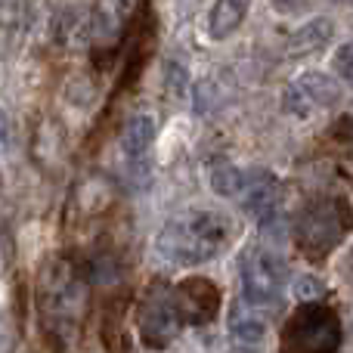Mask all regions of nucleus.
Masks as SVG:
<instances>
[{
	"instance_id": "1",
	"label": "nucleus",
	"mask_w": 353,
	"mask_h": 353,
	"mask_svg": "<svg viewBox=\"0 0 353 353\" xmlns=\"http://www.w3.org/2000/svg\"><path fill=\"white\" fill-rule=\"evenodd\" d=\"M37 313H41V329L59 350L74 344L87 313V285L74 263L65 257H53L43 263L37 276Z\"/></svg>"
},
{
	"instance_id": "2",
	"label": "nucleus",
	"mask_w": 353,
	"mask_h": 353,
	"mask_svg": "<svg viewBox=\"0 0 353 353\" xmlns=\"http://www.w3.org/2000/svg\"><path fill=\"white\" fill-rule=\"evenodd\" d=\"M232 223L226 214L217 211H186L171 217L161 226L155 248L165 261L180 267H199L208 263L230 245Z\"/></svg>"
},
{
	"instance_id": "3",
	"label": "nucleus",
	"mask_w": 353,
	"mask_h": 353,
	"mask_svg": "<svg viewBox=\"0 0 353 353\" xmlns=\"http://www.w3.org/2000/svg\"><path fill=\"white\" fill-rule=\"evenodd\" d=\"M353 217L350 208L338 195H319L310 199L298 211L294 220V242L310 261H323L329 251H335V245L347 236Z\"/></svg>"
},
{
	"instance_id": "4",
	"label": "nucleus",
	"mask_w": 353,
	"mask_h": 353,
	"mask_svg": "<svg viewBox=\"0 0 353 353\" xmlns=\"http://www.w3.org/2000/svg\"><path fill=\"white\" fill-rule=\"evenodd\" d=\"M341 323L323 304H301L282 329V353H338Z\"/></svg>"
},
{
	"instance_id": "5",
	"label": "nucleus",
	"mask_w": 353,
	"mask_h": 353,
	"mask_svg": "<svg viewBox=\"0 0 353 353\" xmlns=\"http://www.w3.org/2000/svg\"><path fill=\"white\" fill-rule=\"evenodd\" d=\"M239 276H242V294L254 307H273L282 301L285 288V263L263 245H251L239 257Z\"/></svg>"
},
{
	"instance_id": "6",
	"label": "nucleus",
	"mask_w": 353,
	"mask_h": 353,
	"mask_svg": "<svg viewBox=\"0 0 353 353\" xmlns=\"http://www.w3.org/2000/svg\"><path fill=\"white\" fill-rule=\"evenodd\" d=\"M183 329V319L174 304V288L165 282H152L137 307V332L140 341L152 350H165L171 341H176Z\"/></svg>"
},
{
	"instance_id": "7",
	"label": "nucleus",
	"mask_w": 353,
	"mask_h": 353,
	"mask_svg": "<svg viewBox=\"0 0 353 353\" xmlns=\"http://www.w3.org/2000/svg\"><path fill=\"white\" fill-rule=\"evenodd\" d=\"M341 103V84L325 72H304L285 87L282 93V109L285 115L310 118L319 109H332Z\"/></svg>"
},
{
	"instance_id": "8",
	"label": "nucleus",
	"mask_w": 353,
	"mask_h": 353,
	"mask_svg": "<svg viewBox=\"0 0 353 353\" xmlns=\"http://www.w3.org/2000/svg\"><path fill=\"white\" fill-rule=\"evenodd\" d=\"M174 304L183 325H205L220 310V288L205 276H189L174 285Z\"/></svg>"
},
{
	"instance_id": "9",
	"label": "nucleus",
	"mask_w": 353,
	"mask_h": 353,
	"mask_svg": "<svg viewBox=\"0 0 353 353\" xmlns=\"http://www.w3.org/2000/svg\"><path fill=\"white\" fill-rule=\"evenodd\" d=\"M137 0H97L90 10V37L99 50L115 47L134 19Z\"/></svg>"
},
{
	"instance_id": "10",
	"label": "nucleus",
	"mask_w": 353,
	"mask_h": 353,
	"mask_svg": "<svg viewBox=\"0 0 353 353\" xmlns=\"http://www.w3.org/2000/svg\"><path fill=\"white\" fill-rule=\"evenodd\" d=\"M239 199H242V208L251 217L267 223L270 217H276V208H279V180L267 171H248Z\"/></svg>"
},
{
	"instance_id": "11",
	"label": "nucleus",
	"mask_w": 353,
	"mask_h": 353,
	"mask_svg": "<svg viewBox=\"0 0 353 353\" xmlns=\"http://www.w3.org/2000/svg\"><path fill=\"white\" fill-rule=\"evenodd\" d=\"M332 34H335L332 19L316 16V19H310V22H304L301 28L292 31V37H288V47H285L288 50V59L304 62V59L319 56L332 43Z\"/></svg>"
},
{
	"instance_id": "12",
	"label": "nucleus",
	"mask_w": 353,
	"mask_h": 353,
	"mask_svg": "<svg viewBox=\"0 0 353 353\" xmlns=\"http://www.w3.org/2000/svg\"><path fill=\"white\" fill-rule=\"evenodd\" d=\"M251 10V0H214L211 3V19H208V31L214 41L230 37L239 25L245 22Z\"/></svg>"
},
{
	"instance_id": "13",
	"label": "nucleus",
	"mask_w": 353,
	"mask_h": 353,
	"mask_svg": "<svg viewBox=\"0 0 353 353\" xmlns=\"http://www.w3.org/2000/svg\"><path fill=\"white\" fill-rule=\"evenodd\" d=\"M155 143V121L149 115H134L121 130V149L128 159H143Z\"/></svg>"
},
{
	"instance_id": "14",
	"label": "nucleus",
	"mask_w": 353,
	"mask_h": 353,
	"mask_svg": "<svg viewBox=\"0 0 353 353\" xmlns=\"http://www.w3.org/2000/svg\"><path fill=\"white\" fill-rule=\"evenodd\" d=\"M230 335L236 338L239 344H261L267 338V319L257 316V313H242L230 319Z\"/></svg>"
},
{
	"instance_id": "15",
	"label": "nucleus",
	"mask_w": 353,
	"mask_h": 353,
	"mask_svg": "<svg viewBox=\"0 0 353 353\" xmlns=\"http://www.w3.org/2000/svg\"><path fill=\"white\" fill-rule=\"evenodd\" d=\"M245 171H239L236 165H217L211 171V189L217 195H226V199H232V195H242L245 189Z\"/></svg>"
},
{
	"instance_id": "16",
	"label": "nucleus",
	"mask_w": 353,
	"mask_h": 353,
	"mask_svg": "<svg viewBox=\"0 0 353 353\" xmlns=\"http://www.w3.org/2000/svg\"><path fill=\"white\" fill-rule=\"evenodd\" d=\"M28 25V3L25 0H0V31L12 34Z\"/></svg>"
},
{
	"instance_id": "17",
	"label": "nucleus",
	"mask_w": 353,
	"mask_h": 353,
	"mask_svg": "<svg viewBox=\"0 0 353 353\" xmlns=\"http://www.w3.org/2000/svg\"><path fill=\"white\" fill-rule=\"evenodd\" d=\"M332 68H335V74L344 81V84L353 87V41L341 43V47L335 50V56H332Z\"/></svg>"
},
{
	"instance_id": "18",
	"label": "nucleus",
	"mask_w": 353,
	"mask_h": 353,
	"mask_svg": "<svg viewBox=\"0 0 353 353\" xmlns=\"http://www.w3.org/2000/svg\"><path fill=\"white\" fill-rule=\"evenodd\" d=\"M186 68L183 65H176V62H171V65H168V87H171V93L174 97H183V93H186Z\"/></svg>"
},
{
	"instance_id": "19",
	"label": "nucleus",
	"mask_w": 353,
	"mask_h": 353,
	"mask_svg": "<svg viewBox=\"0 0 353 353\" xmlns=\"http://www.w3.org/2000/svg\"><path fill=\"white\" fill-rule=\"evenodd\" d=\"M344 276H347V282L353 285V248L347 251V257H344Z\"/></svg>"
},
{
	"instance_id": "20",
	"label": "nucleus",
	"mask_w": 353,
	"mask_h": 353,
	"mask_svg": "<svg viewBox=\"0 0 353 353\" xmlns=\"http://www.w3.org/2000/svg\"><path fill=\"white\" fill-rule=\"evenodd\" d=\"M6 134H10V121H6L3 109H0V146H3V143H6Z\"/></svg>"
},
{
	"instance_id": "21",
	"label": "nucleus",
	"mask_w": 353,
	"mask_h": 353,
	"mask_svg": "<svg viewBox=\"0 0 353 353\" xmlns=\"http://www.w3.org/2000/svg\"><path fill=\"white\" fill-rule=\"evenodd\" d=\"M279 6H292V3H298V0H276Z\"/></svg>"
},
{
	"instance_id": "22",
	"label": "nucleus",
	"mask_w": 353,
	"mask_h": 353,
	"mask_svg": "<svg viewBox=\"0 0 353 353\" xmlns=\"http://www.w3.org/2000/svg\"><path fill=\"white\" fill-rule=\"evenodd\" d=\"M335 3H344V0H335Z\"/></svg>"
}]
</instances>
